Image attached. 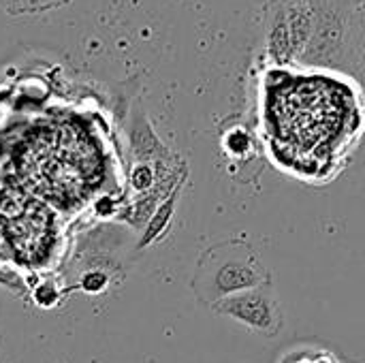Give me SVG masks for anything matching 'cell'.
<instances>
[{
	"instance_id": "cell-1",
	"label": "cell",
	"mask_w": 365,
	"mask_h": 363,
	"mask_svg": "<svg viewBox=\"0 0 365 363\" xmlns=\"http://www.w3.org/2000/svg\"><path fill=\"white\" fill-rule=\"evenodd\" d=\"M269 285L267 270L257 252L244 242H225L210 248L197 267L192 289L203 304L216 302Z\"/></svg>"
},
{
	"instance_id": "cell-2",
	"label": "cell",
	"mask_w": 365,
	"mask_h": 363,
	"mask_svg": "<svg viewBox=\"0 0 365 363\" xmlns=\"http://www.w3.org/2000/svg\"><path fill=\"white\" fill-rule=\"evenodd\" d=\"M355 4L351 0H317V24L299 64L353 71L357 53L351 45L349 24Z\"/></svg>"
},
{
	"instance_id": "cell-3",
	"label": "cell",
	"mask_w": 365,
	"mask_h": 363,
	"mask_svg": "<svg viewBox=\"0 0 365 363\" xmlns=\"http://www.w3.org/2000/svg\"><path fill=\"white\" fill-rule=\"evenodd\" d=\"M216 315L229 317L248 332L265 338H274L282 329V310L276 297L267 289H252L231 297H225L212 306Z\"/></svg>"
},
{
	"instance_id": "cell-4",
	"label": "cell",
	"mask_w": 365,
	"mask_h": 363,
	"mask_svg": "<svg viewBox=\"0 0 365 363\" xmlns=\"http://www.w3.org/2000/svg\"><path fill=\"white\" fill-rule=\"evenodd\" d=\"M265 53L278 66L295 64L284 0H267L265 4Z\"/></svg>"
},
{
	"instance_id": "cell-5",
	"label": "cell",
	"mask_w": 365,
	"mask_h": 363,
	"mask_svg": "<svg viewBox=\"0 0 365 363\" xmlns=\"http://www.w3.org/2000/svg\"><path fill=\"white\" fill-rule=\"evenodd\" d=\"M130 150L135 154V163H169V150L156 137L152 124L148 122L141 109L135 111L130 122Z\"/></svg>"
},
{
	"instance_id": "cell-6",
	"label": "cell",
	"mask_w": 365,
	"mask_h": 363,
	"mask_svg": "<svg viewBox=\"0 0 365 363\" xmlns=\"http://www.w3.org/2000/svg\"><path fill=\"white\" fill-rule=\"evenodd\" d=\"M178 195H180V186L160 201V205L156 208L154 216L150 218V223L145 225L143 229V235H141V242H139V248H145L150 244H154L156 240H160L173 218V212H175V203H178Z\"/></svg>"
},
{
	"instance_id": "cell-7",
	"label": "cell",
	"mask_w": 365,
	"mask_h": 363,
	"mask_svg": "<svg viewBox=\"0 0 365 363\" xmlns=\"http://www.w3.org/2000/svg\"><path fill=\"white\" fill-rule=\"evenodd\" d=\"M349 36L355 53L359 56L365 51V2L357 4L351 13V24H349Z\"/></svg>"
},
{
	"instance_id": "cell-8",
	"label": "cell",
	"mask_w": 365,
	"mask_h": 363,
	"mask_svg": "<svg viewBox=\"0 0 365 363\" xmlns=\"http://www.w3.org/2000/svg\"><path fill=\"white\" fill-rule=\"evenodd\" d=\"M68 291L64 289H58L53 282H49V280H45V282H41L34 291H32V302L38 306V308H53V306H58L60 304V300L66 295Z\"/></svg>"
},
{
	"instance_id": "cell-9",
	"label": "cell",
	"mask_w": 365,
	"mask_h": 363,
	"mask_svg": "<svg viewBox=\"0 0 365 363\" xmlns=\"http://www.w3.org/2000/svg\"><path fill=\"white\" fill-rule=\"evenodd\" d=\"M107 287H109V274L103 272V270H92L81 278L79 285H75V287H71L66 291H77L79 289V291H83L88 295H101Z\"/></svg>"
},
{
	"instance_id": "cell-10",
	"label": "cell",
	"mask_w": 365,
	"mask_h": 363,
	"mask_svg": "<svg viewBox=\"0 0 365 363\" xmlns=\"http://www.w3.org/2000/svg\"><path fill=\"white\" fill-rule=\"evenodd\" d=\"M227 145H229V152H231V154H244V152L248 150V145H250V137H248V133H244L242 128H235V131L229 133Z\"/></svg>"
},
{
	"instance_id": "cell-11",
	"label": "cell",
	"mask_w": 365,
	"mask_h": 363,
	"mask_svg": "<svg viewBox=\"0 0 365 363\" xmlns=\"http://www.w3.org/2000/svg\"><path fill=\"white\" fill-rule=\"evenodd\" d=\"M0 11L13 17L30 13V0H0Z\"/></svg>"
},
{
	"instance_id": "cell-12",
	"label": "cell",
	"mask_w": 365,
	"mask_h": 363,
	"mask_svg": "<svg viewBox=\"0 0 365 363\" xmlns=\"http://www.w3.org/2000/svg\"><path fill=\"white\" fill-rule=\"evenodd\" d=\"M71 0H30V13H43V11H53L60 6H66Z\"/></svg>"
},
{
	"instance_id": "cell-13",
	"label": "cell",
	"mask_w": 365,
	"mask_h": 363,
	"mask_svg": "<svg viewBox=\"0 0 365 363\" xmlns=\"http://www.w3.org/2000/svg\"><path fill=\"white\" fill-rule=\"evenodd\" d=\"M351 75L361 83V88L365 90V51H361V53L357 56V60H355V64H353Z\"/></svg>"
}]
</instances>
